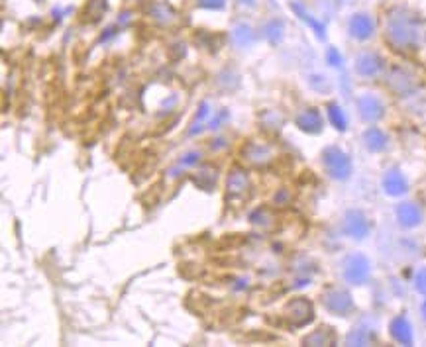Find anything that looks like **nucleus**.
I'll return each mask as SVG.
<instances>
[{
	"label": "nucleus",
	"instance_id": "nucleus-12",
	"mask_svg": "<svg viewBox=\"0 0 426 347\" xmlns=\"http://www.w3.org/2000/svg\"><path fill=\"white\" fill-rule=\"evenodd\" d=\"M356 69L363 77H375L383 69V59L375 53H363L362 57H358Z\"/></svg>",
	"mask_w": 426,
	"mask_h": 347
},
{
	"label": "nucleus",
	"instance_id": "nucleus-3",
	"mask_svg": "<svg viewBox=\"0 0 426 347\" xmlns=\"http://www.w3.org/2000/svg\"><path fill=\"white\" fill-rule=\"evenodd\" d=\"M283 316L285 320L289 322L293 328H303V326H307L309 322H312L314 310H312V304H310L307 298H293V300L285 306Z\"/></svg>",
	"mask_w": 426,
	"mask_h": 347
},
{
	"label": "nucleus",
	"instance_id": "nucleus-1",
	"mask_svg": "<svg viewBox=\"0 0 426 347\" xmlns=\"http://www.w3.org/2000/svg\"><path fill=\"white\" fill-rule=\"evenodd\" d=\"M385 36L393 50L400 53L416 52L426 38V24L423 18L405 8L391 10L385 22Z\"/></svg>",
	"mask_w": 426,
	"mask_h": 347
},
{
	"label": "nucleus",
	"instance_id": "nucleus-19",
	"mask_svg": "<svg viewBox=\"0 0 426 347\" xmlns=\"http://www.w3.org/2000/svg\"><path fill=\"white\" fill-rule=\"evenodd\" d=\"M150 12H152V16H154L157 22H161V24H171V22L175 20V16H177V14L171 10V6L165 4V2H161V0H154V2H152Z\"/></svg>",
	"mask_w": 426,
	"mask_h": 347
},
{
	"label": "nucleus",
	"instance_id": "nucleus-14",
	"mask_svg": "<svg viewBox=\"0 0 426 347\" xmlns=\"http://www.w3.org/2000/svg\"><path fill=\"white\" fill-rule=\"evenodd\" d=\"M389 330H391L393 339L399 341L400 346H413V330H411V324L407 322V318L397 316L395 320L391 322Z\"/></svg>",
	"mask_w": 426,
	"mask_h": 347
},
{
	"label": "nucleus",
	"instance_id": "nucleus-10",
	"mask_svg": "<svg viewBox=\"0 0 426 347\" xmlns=\"http://www.w3.org/2000/svg\"><path fill=\"white\" fill-rule=\"evenodd\" d=\"M226 189H228V196H232V198H242L250 193V179H247L245 171H240V169L230 171L228 180H226Z\"/></svg>",
	"mask_w": 426,
	"mask_h": 347
},
{
	"label": "nucleus",
	"instance_id": "nucleus-13",
	"mask_svg": "<svg viewBox=\"0 0 426 347\" xmlns=\"http://www.w3.org/2000/svg\"><path fill=\"white\" fill-rule=\"evenodd\" d=\"M297 126L307 134H318L323 129V118L316 108H307L297 116Z\"/></svg>",
	"mask_w": 426,
	"mask_h": 347
},
{
	"label": "nucleus",
	"instance_id": "nucleus-22",
	"mask_svg": "<svg viewBox=\"0 0 426 347\" xmlns=\"http://www.w3.org/2000/svg\"><path fill=\"white\" fill-rule=\"evenodd\" d=\"M193 180L201 187V189L210 191V189L214 187V182H216V171H212V169H203V171H199V175H194Z\"/></svg>",
	"mask_w": 426,
	"mask_h": 347
},
{
	"label": "nucleus",
	"instance_id": "nucleus-7",
	"mask_svg": "<svg viewBox=\"0 0 426 347\" xmlns=\"http://www.w3.org/2000/svg\"><path fill=\"white\" fill-rule=\"evenodd\" d=\"M344 233L354 240H363L369 233V222L360 210H349L344 216Z\"/></svg>",
	"mask_w": 426,
	"mask_h": 347
},
{
	"label": "nucleus",
	"instance_id": "nucleus-5",
	"mask_svg": "<svg viewBox=\"0 0 426 347\" xmlns=\"http://www.w3.org/2000/svg\"><path fill=\"white\" fill-rule=\"evenodd\" d=\"M387 87L399 96H407L418 87V81L403 67H393L387 75Z\"/></svg>",
	"mask_w": 426,
	"mask_h": 347
},
{
	"label": "nucleus",
	"instance_id": "nucleus-8",
	"mask_svg": "<svg viewBox=\"0 0 426 347\" xmlns=\"http://www.w3.org/2000/svg\"><path fill=\"white\" fill-rule=\"evenodd\" d=\"M242 155H244V159L250 165H256V167L265 165V163H270L273 159L272 147L261 142L245 143L244 149H242Z\"/></svg>",
	"mask_w": 426,
	"mask_h": 347
},
{
	"label": "nucleus",
	"instance_id": "nucleus-15",
	"mask_svg": "<svg viewBox=\"0 0 426 347\" xmlns=\"http://www.w3.org/2000/svg\"><path fill=\"white\" fill-rule=\"evenodd\" d=\"M407 187L409 185H407L405 175L400 171H397V169H391V171H387V175L383 177V189L391 196H399V194L407 193Z\"/></svg>",
	"mask_w": 426,
	"mask_h": 347
},
{
	"label": "nucleus",
	"instance_id": "nucleus-9",
	"mask_svg": "<svg viewBox=\"0 0 426 347\" xmlns=\"http://www.w3.org/2000/svg\"><path fill=\"white\" fill-rule=\"evenodd\" d=\"M358 108H360V114H362L365 122H377V120L383 116V112H385L383 103H381L377 96H374V94H363V96H360V98H358Z\"/></svg>",
	"mask_w": 426,
	"mask_h": 347
},
{
	"label": "nucleus",
	"instance_id": "nucleus-25",
	"mask_svg": "<svg viewBox=\"0 0 426 347\" xmlns=\"http://www.w3.org/2000/svg\"><path fill=\"white\" fill-rule=\"evenodd\" d=\"M199 159H201V155L194 154V151H191V154H185L181 157V165H194V163H199Z\"/></svg>",
	"mask_w": 426,
	"mask_h": 347
},
{
	"label": "nucleus",
	"instance_id": "nucleus-26",
	"mask_svg": "<svg viewBox=\"0 0 426 347\" xmlns=\"http://www.w3.org/2000/svg\"><path fill=\"white\" fill-rule=\"evenodd\" d=\"M326 57H328V63L334 65V67H338V65L342 63V55L336 52V50H328V55H326Z\"/></svg>",
	"mask_w": 426,
	"mask_h": 347
},
{
	"label": "nucleus",
	"instance_id": "nucleus-11",
	"mask_svg": "<svg viewBox=\"0 0 426 347\" xmlns=\"http://www.w3.org/2000/svg\"><path fill=\"white\" fill-rule=\"evenodd\" d=\"M397 218H399L403 226L414 228L423 222V210L414 202H403V204L397 206Z\"/></svg>",
	"mask_w": 426,
	"mask_h": 347
},
{
	"label": "nucleus",
	"instance_id": "nucleus-23",
	"mask_svg": "<svg viewBox=\"0 0 426 347\" xmlns=\"http://www.w3.org/2000/svg\"><path fill=\"white\" fill-rule=\"evenodd\" d=\"M414 286H416V291H418L420 295H426V267L416 271V275H414Z\"/></svg>",
	"mask_w": 426,
	"mask_h": 347
},
{
	"label": "nucleus",
	"instance_id": "nucleus-17",
	"mask_svg": "<svg viewBox=\"0 0 426 347\" xmlns=\"http://www.w3.org/2000/svg\"><path fill=\"white\" fill-rule=\"evenodd\" d=\"M303 344H305V346H334L336 335L334 332H332V328L321 326L318 330H314L312 334L307 335Z\"/></svg>",
	"mask_w": 426,
	"mask_h": 347
},
{
	"label": "nucleus",
	"instance_id": "nucleus-27",
	"mask_svg": "<svg viewBox=\"0 0 426 347\" xmlns=\"http://www.w3.org/2000/svg\"><path fill=\"white\" fill-rule=\"evenodd\" d=\"M420 312H423V318H425V320H426V300H425V302H423V306H420Z\"/></svg>",
	"mask_w": 426,
	"mask_h": 347
},
{
	"label": "nucleus",
	"instance_id": "nucleus-28",
	"mask_svg": "<svg viewBox=\"0 0 426 347\" xmlns=\"http://www.w3.org/2000/svg\"><path fill=\"white\" fill-rule=\"evenodd\" d=\"M244 2H247V4H252V2H254V0H244Z\"/></svg>",
	"mask_w": 426,
	"mask_h": 347
},
{
	"label": "nucleus",
	"instance_id": "nucleus-2",
	"mask_svg": "<svg viewBox=\"0 0 426 347\" xmlns=\"http://www.w3.org/2000/svg\"><path fill=\"white\" fill-rule=\"evenodd\" d=\"M324 159V167L328 171V175L332 179L344 180L348 179L349 173H352V161L349 157L342 149L338 147H326L323 154Z\"/></svg>",
	"mask_w": 426,
	"mask_h": 347
},
{
	"label": "nucleus",
	"instance_id": "nucleus-21",
	"mask_svg": "<svg viewBox=\"0 0 426 347\" xmlns=\"http://www.w3.org/2000/svg\"><path fill=\"white\" fill-rule=\"evenodd\" d=\"M328 120L332 122V126L340 132L348 128V122H346V116H344V110L338 106V104H328Z\"/></svg>",
	"mask_w": 426,
	"mask_h": 347
},
{
	"label": "nucleus",
	"instance_id": "nucleus-20",
	"mask_svg": "<svg viewBox=\"0 0 426 347\" xmlns=\"http://www.w3.org/2000/svg\"><path fill=\"white\" fill-rule=\"evenodd\" d=\"M374 330H369V328H365V326H358V328H354L352 332H349L348 335V346H369L372 341H374Z\"/></svg>",
	"mask_w": 426,
	"mask_h": 347
},
{
	"label": "nucleus",
	"instance_id": "nucleus-18",
	"mask_svg": "<svg viewBox=\"0 0 426 347\" xmlns=\"http://www.w3.org/2000/svg\"><path fill=\"white\" fill-rule=\"evenodd\" d=\"M363 142L369 151H383L387 147V136L379 128H369L363 134Z\"/></svg>",
	"mask_w": 426,
	"mask_h": 347
},
{
	"label": "nucleus",
	"instance_id": "nucleus-16",
	"mask_svg": "<svg viewBox=\"0 0 426 347\" xmlns=\"http://www.w3.org/2000/svg\"><path fill=\"white\" fill-rule=\"evenodd\" d=\"M374 20L369 18V16H365V14H358V16H354L352 18V22H349V32H352V36L358 39H367L372 34H374Z\"/></svg>",
	"mask_w": 426,
	"mask_h": 347
},
{
	"label": "nucleus",
	"instance_id": "nucleus-4",
	"mask_svg": "<svg viewBox=\"0 0 426 347\" xmlns=\"http://www.w3.org/2000/svg\"><path fill=\"white\" fill-rule=\"evenodd\" d=\"M323 304L324 308L336 316H346L354 310V300L344 288H328L323 295Z\"/></svg>",
	"mask_w": 426,
	"mask_h": 347
},
{
	"label": "nucleus",
	"instance_id": "nucleus-6",
	"mask_svg": "<svg viewBox=\"0 0 426 347\" xmlns=\"http://www.w3.org/2000/svg\"><path fill=\"white\" fill-rule=\"evenodd\" d=\"M369 277V261L363 255H349L344 263V279L349 284H363Z\"/></svg>",
	"mask_w": 426,
	"mask_h": 347
},
{
	"label": "nucleus",
	"instance_id": "nucleus-24",
	"mask_svg": "<svg viewBox=\"0 0 426 347\" xmlns=\"http://www.w3.org/2000/svg\"><path fill=\"white\" fill-rule=\"evenodd\" d=\"M199 4L208 10H220V8H224L226 0H199Z\"/></svg>",
	"mask_w": 426,
	"mask_h": 347
}]
</instances>
